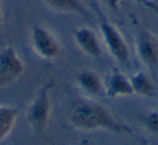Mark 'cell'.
I'll return each instance as SVG.
<instances>
[{"label": "cell", "instance_id": "6da1fadb", "mask_svg": "<svg viewBox=\"0 0 158 145\" xmlns=\"http://www.w3.org/2000/svg\"><path fill=\"white\" fill-rule=\"evenodd\" d=\"M68 121L75 129L82 131L103 130L117 134H132L129 126L117 120L105 106L89 97L76 102L69 113Z\"/></svg>", "mask_w": 158, "mask_h": 145}, {"label": "cell", "instance_id": "7a4b0ae2", "mask_svg": "<svg viewBox=\"0 0 158 145\" xmlns=\"http://www.w3.org/2000/svg\"><path fill=\"white\" fill-rule=\"evenodd\" d=\"M53 87V82L42 85L26 108V121L35 133L44 132L49 125L52 110L50 93Z\"/></svg>", "mask_w": 158, "mask_h": 145}, {"label": "cell", "instance_id": "3957f363", "mask_svg": "<svg viewBox=\"0 0 158 145\" xmlns=\"http://www.w3.org/2000/svg\"><path fill=\"white\" fill-rule=\"evenodd\" d=\"M31 44L34 52L46 61H53L62 53V44L56 36L42 25H35L31 29Z\"/></svg>", "mask_w": 158, "mask_h": 145}, {"label": "cell", "instance_id": "277c9868", "mask_svg": "<svg viewBox=\"0 0 158 145\" xmlns=\"http://www.w3.org/2000/svg\"><path fill=\"white\" fill-rule=\"evenodd\" d=\"M99 29L102 42L110 56L119 64L128 63L130 57L129 46L120 31L110 22H102Z\"/></svg>", "mask_w": 158, "mask_h": 145}, {"label": "cell", "instance_id": "5b68a950", "mask_svg": "<svg viewBox=\"0 0 158 145\" xmlns=\"http://www.w3.org/2000/svg\"><path fill=\"white\" fill-rule=\"evenodd\" d=\"M24 63L12 46L0 50V88L12 85L23 75Z\"/></svg>", "mask_w": 158, "mask_h": 145}, {"label": "cell", "instance_id": "8992f818", "mask_svg": "<svg viewBox=\"0 0 158 145\" xmlns=\"http://www.w3.org/2000/svg\"><path fill=\"white\" fill-rule=\"evenodd\" d=\"M135 52L139 61L149 72L158 69V38L149 31H142L135 38Z\"/></svg>", "mask_w": 158, "mask_h": 145}, {"label": "cell", "instance_id": "52a82bcc", "mask_svg": "<svg viewBox=\"0 0 158 145\" xmlns=\"http://www.w3.org/2000/svg\"><path fill=\"white\" fill-rule=\"evenodd\" d=\"M73 39L79 50L86 55L98 59L102 55V44L99 36L88 26H79L73 31Z\"/></svg>", "mask_w": 158, "mask_h": 145}, {"label": "cell", "instance_id": "ba28073f", "mask_svg": "<svg viewBox=\"0 0 158 145\" xmlns=\"http://www.w3.org/2000/svg\"><path fill=\"white\" fill-rule=\"evenodd\" d=\"M76 85L79 90L89 99H101L106 97L104 80L93 70H82L76 76Z\"/></svg>", "mask_w": 158, "mask_h": 145}, {"label": "cell", "instance_id": "9c48e42d", "mask_svg": "<svg viewBox=\"0 0 158 145\" xmlns=\"http://www.w3.org/2000/svg\"><path fill=\"white\" fill-rule=\"evenodd\" d=\"M106 97L110 99L125 97L133 95L130 77L126 76L118 69H113L104 80Z\"/></svg>", "mask_w": 158, "mask_h": 145}, {"label": "cell", "instance_id": "30bf717a", "mask_svg": "<svg viewBox=\"0 0 158 145\" xmlns=\"http://www.w3.org/2000/svg\"><path fill=\"white\" fill-rule=\"evenodd\" d=\"M42 2L51 10L64 14H76L89 19V13L80 0H42Z\"/></svg>", "mask_w": 158, "mask_h": 145}, {"label": "cell", "instance_id": "8fae6325", "mask_svg": "<svg viewBox=\"0 0 158 145\" xmlns=\"http://www.w3.org/2000/svg\"><path fill=\"white\" fill-rule=\"evenodd\" d=\"M18 116V107L10 105H0V142H2L11 133Z\"/></svg>", "mask_w": 158, "mask_h": 145}, {"label": "cell", "instance_id": "7c38bea8", "mask_svg": "<svg viewBox=\"0 0 158 145\" xmlns=\"http://www.w3.org/2000/svg\"><path fill=\"white\" fill-rule=\"evenodd\" d=\"M133 93L142 97H152L155 95L156 88L148 75L143 72H136L130 77Z\"/></svg>", "mask_w": 158, "mask_h": 145}, {"label": "cell", "instance_id": "4fadbf2b", "mask_svg": "<svg viewBox=\"0 0 158 145\" xmlns=\"http://www.w3.org/2000/svg\"><path fill=\"white\" fill-rule=\"evenodd\" d=\"M144 123L151 133L158 135V112H149L145 117Z\"/></svg>", "mask_w": 158, "mask_h": 145}, {"label": "cell", "instance_id": "5bb4252c", "mask_svg": "<svg viewBox=\"0 0 158 145\" xmlns=\"http://www.w3.org/2000/svg\"><path fill=\"white\" fill-rule=\"evenodd\" d=\"M103 2L110 8L112 11H117L119 9L120 0H103Z\"/></svg>", "mask_w": 158, "mask_h": 145}, {"label": "cell", "instance_id": "9a60e30c", "mask_svg": "<svg viewBox=\"0 0 158 145\" xmlns=\"http://www.w3.org/2000/svg\"><path fill=\"white\" fill-rule=\"evenodd\" d=\"M3 24V12H2V5H1V1H0V31L2 28Z\"/></svg>", "mask_w": 158, "mask_h": 145}, {"label": "cell", "instance_id": "2e32d148", "mask_svg": "<svg viewBox=\"0 0 158 145\" xmlns=\"http://www.w3.org/2000/svg\"><path fill=\"white\" fill-rule=\"evenodd\" d=\"M79 145H84V144H79Z\"/></svg>", "mask_w": 158, "mask_h": 145}]
</instances>
